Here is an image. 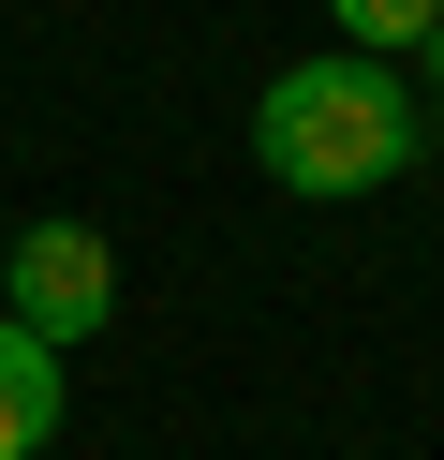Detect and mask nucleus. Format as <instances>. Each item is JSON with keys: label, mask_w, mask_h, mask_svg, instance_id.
Segmentation results:
<instances>
[{"label": "nucleus", "mask_w": 444, "mask_h": 460, "mask_svg": "<svg viewBox=\"0 0 444 460\" xmlns=\"http://www.w3.org/2000/svg\"><path fill=\"white\" fill-rule=\"evenodd\" d=\"M414 134H430V104H414V75H385V60H282L252 90V164L282 193H370V179H400L414 164Z\"/></svg>", "instance_id": "obj_1"}, {"label": "nucleus", "mask_w": 444, "mask_h": 460, "mask_svg": "<svg viewBox=\"0 0 444 460\" xmlns=\"http://www.w3.org/2000/svg\"><path fill=\"white\" fill-rule=\"evenodd\" d=\"M0 312H15L30 341H59L74 357L89 327L118 312V252L89 238V223H15V268H0Z\"/></svg>", "instance_id": "obj_2"}, {"label": "nucleus", "mask_w": 444, "mask_h": 460, "mask_svg": "<svg viewBox=\"0 0 444 460\" xmlns=\"http://www.w3.org/2000/svg\"><path fill=\"white\" fill-rule=\"evenodd\" d=\"M45 446H59V341L0 312V460H45Z\"/></svg>", "instance_id": "obj_3"}, {"label": "nucleus", "mask_w": 444, "mask_h": 460, "mask_svg": "<svg viewBox=\"0 0 444 460\" xmlns=\"http://www.w3.org/2000/svg\"><path fill=\"white\" fill-rule=\"evenodd\" d=\"M326 15L355 31V60H385V45H414V31H430L444 0H326Z\"/></svg>", "instance_id": "obj_4"}, {"label": "nucleus", "mask_w": 444, "mask_h": 460, "mask_svg": "<svg viewBox=\"0 0 444 460\" xmlns=\"http://www.w3.org/2000/svg\"><path fill=\"white\" fill-rule=\"evenodd\" d=\"M414 60H430V90H444V15H430V31H414Z\"/></svg>", "instance_id": "obj_5"}]
</instances>
